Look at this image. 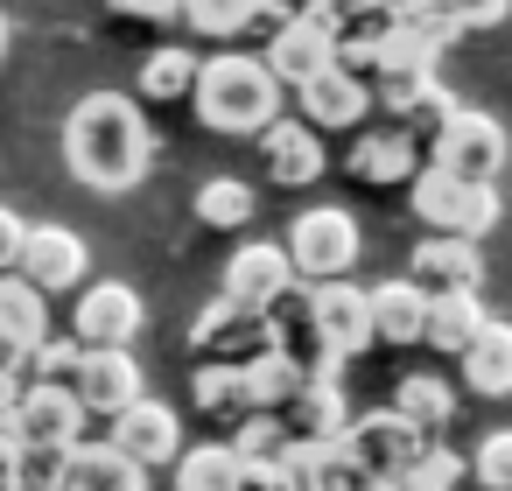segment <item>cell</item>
Wrapping results in <instances>:
<instances>
[{"mask_svg": "<svg viewBox=\"0 0 512 491\" xmlns=\"http://www.w3.org/2000/svg\"><path fill=\"white\" fill-rule=\"evenodd\" d=\"M148 155H155V141H148V120H141V106L127 92H85L71 106V120H64V162H71V176L85 190H99V197L134 190L148 176Z\"/></svg>", "mask_w": 512, "mask_h": 491, "instance_id": "6da1fadb", "label": "cell"}, {"mask_svg": "<svg viewBox=\"0 0 512 491\" xmlns=\"http://www.w3.org/2000/svg\"><path fill=\"white\" fill-rule=\"evenodd\" d=\"M190 99H197V120H204L211 134H267V127L281 120V85H274L267 64L246 57V50L204 57Z\"/></svg>", "mask_w": 512, "mask_h": 491, "instance_id": "7a4b0ae2", "label": "cell"}, {"mask_svg": "<svg viewBox=\"0 0 512 491\" xmlns=\"http://www.w3.org/2000/svg\"><path fill=\"white\" fill-rule=\"evenodd\" d=\"M407 204H414V218L435 232V239H484L491 225H498V190L491 183H456V176H442V169H428L421 162V176L407 183Z\"/></svg>", "mask_w": 512, "mask_h": 491, "instance_id": "3957f363", "label": "cell"}, {"mask_svg": "<svg viewBox=\"0 0 512 491\" xmlns=\"http://www.w3.org/2000/svg\"><path fill=\"white\" fill-rule=\"evenodd\" d=\"M358 218L344 211V204H309V211H295V225H288V239H281V253H288V267L295 274H309L316 288L323 281H344L351 267H358Z\"/></svg>", "mask_w": 512, "mask_h": 491, "instance_id": "277c9868", "label": "cell"}, {"mask_svg": "<svg viewBox=\"0 0 512 491\" xmlns=\"http://www.w3.org/2000/svg\"><path fill=\"white\" fill-rule=\"evenodd\" d=\"M505 155H512L505 127H498L491 113H477V106H456L449 127L428 141V169H442V176H456V183H491V176L505 169Z\"/></svg>", "mask_w": 512, "mask_h": 491, "instance_id": "5b68a950", "label": "cell"}, {"mask_svg": "<svg viewBox=\"0 0 512 491\" xmlns=\"http://www.w3.org/2000/svg\"><path fill=\"white\" fill-rule=\"evenodd\" d=\"M302 316H309L316 358H330V365H351V358L372 344V302H365V288H351V281L302 288Z\"/></svg>", "mask_w": 512, "mask_h": 491, "instance_id": "8992f818", "label": "cell"}, {"mask_svg": "<svg viewBox=\"0 0 512 491\" xmlns=\"http://www.w3.org/2000/svg\"><path fill=\"white\" fill-rule=\"evenodd\" d=\"M141 323H148V309H141V295L127 281H85L78 309H71V344H85V351H127L141 337Z\"/></svg>", "mask_w": 512, "mask_h": 491, "instance_id": "52a82bcc", "label": "cell"}, {"mask_svg": "<svg viewBox=\"0 0 512 491\" xmlns=\"http://www.w3.org/2000/svg\"><path fill=\"white\" fill-rule=\"evenodd\" d=\"M15 274H22L43 302H50V295H78V288L92 281V253H85V239H78L71 225H29Z\"/></svg>", "mask_w": 512, "mask_h": 491, "instance_id": "ba28073f", "label": "cell"}, {"mask_svg": "<svg viewBox=\"0 0 512 491\" xmlns=\"http://www.w3.org/2000/svg\"><path fill=\"white\" fill-rule=\"evenodd\" d=\"M8 435L29 456H64V449L85 442V407H78L71 386H22V407H15Z\"/></svg>", "mask_w": 512, "mask_h": 491, "instance_id": "9c48e42d", "label": "cell"}, {"mask_svg": "<svg viewBox=\"0 0 512 491\" xmlns=\"http://www.w3.org/2000/svg\"><path fill=\"white\" fill-rule=\"evenodd\" d=\"M337 449H344V456H351L365 477H379V484H400V477L421 463V449H428V442H421V435H414V428H407V421L386 407V414H365V421H351Z\"/></svg>", "mask_w": 512, "mask_h": 491, "instance_id": "30bf717a", "label": "cell"}, {"mask_svg": "<svg viewBox=\"0 0 512 491\" xmlns=\"http://www.w3.org/2000/svg\"><path fill=\"white\" fill-rule=\"evenodd\" d=\"M260 64H267V78H274L281 92H302L309 78H323V71L337 64V36H330L316 15H288V22L267 36Z\"/></svg>", "mask_w": 512, "mask_h": 491, "instance_id": "8fae6325", "label": "cell"}, {"mask_svg": "<svg viewBox=\"0 0 512 491\" xmlns=\"http://www.w3.org/2000/svg\"><path fill=\"white\" fill-rule=\"evenodd\" d=\"M197 351H211L204 365H253V358H267V351H281V337H274V323L267 316H239L225 295L197 316Z\"/></svg>", "mask_w": 512, "mask_h": 491, "instance_id": "7c38bea8", "label": "cell"}, {"mask_svg": "<svg viewBox=\"0 0 512 491\" xmlns=\"http://www.w3.org/2000/svg\"><path fill=\"white\" fill-rule=\"evenodd\" d=\"M43 344H50V302L22 274H0V372H29Z\"/></svg>", "mask_w": 512, "mask_h": 491, "instance_id": "4fadbf2b", "label": "cell"}, {"mask_svg": "<svg viewBox=\"0 0 512 491\" xmlns=\"http://www.w3.org/2000/svg\"><path fill=\"white\" fill-rule=\"evenodd\" d=\"M295 113H302L309 134H351V127H365V113H372V85L330 64L323 78H309V85L295 92Z\"/></svg>", "mask_w": 512, "mask_h": 491, "instance_id": "5bb4252c", "label": "cell"}, {"mask_svg": "<svg viewBox=\"0 0 512 491\" xmlns=\"http://www.w3.org/2000/svg\"><path fill=\"white\" fill-rule=\"evenodd\" d=\"M71 393H78V407H85V421L99 414V421H120L148 386H141V365H134V351H85V365H78V379H71Z\"/></svg>", "mask_w": 512, "mask_h": 491, "instance_id": "9a60e30c", "label": "cell"}, {"mask_svg": "<svg viewBox=\"0 0 512 491\" xmlns=\"http://www.w3.org/2000/svg\"><path fill=\"white\" fill-rule=\"evenodd\" d=\"M106 442L127 456V463H176L183 456V421H176V407H162V400H134L120 421H106Z\"/></svg>", "mask_w": 512, "mask_h": 491, "instance_id": "2e32d148", "label": "cell"}, {"mask_svg": "<svg viewBox=\"0 0 512 491\" xmlns=\"http://www.w3.org/2000/svg\"><path fill=\"white\" fill-rule=\"evenodd\" d=\"M400 281L421 288L428 302H435V295H477L484 260H477L470 239H421V246L407 253V274H400Z\"/></svg>", "mask_w": 512, "mask_h": 491, "instance_id": "e0dca14e", "label": "cell"}, {"mask_svg": "<svg viewBox=\"0 0 512 491\" xmlns=\"http://www.w3.org/2000/svg\"><path fill=\"white\" fill-rule=\"evenodd\" d=\"M288 288H295V267H288L281 246H239L232 267H225V302L239 316H267Z\"/></svg>", "mask_w": 512, "mask_h": 491, "instance_id": "ac0fdd59", "label": "cell"}, {"mask_svg": "<svg viewBox=\"0 0 512 491\" xmlns=\"http://www.w3.org/2000/svg\"><path fill=\"white\" fill-rule=\"evenodd\" d=\"M281 428H288V442H344L351 407L337 393V372H302L295 400L281 407Z\"/></svg>", "mask_w": 512, "mask_h": 491, "instance_id": "d6986e66", "label": "cell"}, {"mask_svg": "<svg viewBox=\"0 0 512 491\" xmlns=\"http://www.w3.org/2000/svg\"><path fill=\"white\" fill-rule=\"evenodd\" d=\"M435 57H442V50H428V43H414V36L386 29V43H379V57H372L379 99H386L393 113H407V106H414V99L435 85Z\"/></svg>", "mask_w": 512, "mask_h": 491, "instance_id": "ffe728a7", "label": "cell"}, {"mask_svg": "<svg viewBox=\"0 0 512 491\" xmlns=\"http://www.w3.org/2000/svg\"><path fill=\"white\" fill-rule=\"evenodd\" d=\"M260 155H267V176L288 183V190H302V183L323 176V134H309L302 120H274L260 134Z\"/></svg>", "mask_w": 512, "mask_h": 491, "instance_id": "44dd1931", "label": "cell"}, {"mask_svg": "<svg viewBox=\"0 0 512 491\" xmlns=\"http://www.w3.org/2000/svg\"><path fill=\"white\" fill-rule=\"evenodd\" d=\"M64 491H148V470L127 463L113 442H78L64 449Z\"/></svg>", "mask_w": 512, "mask_h": 491, "instance_id": "7402d4cb", "label": "cell"}, {"mask_svg": "<svg viewBox=\"0 0 512 491\" xmlns=\"http://www.w3.org/2000/svg\"><path fill=\"white\" fill-rule=\"evenodd\" d=\"M463 386L484 393V400H505L512 393V323L484 316V330L463 344Z\"/></svg>", "mask_w": 512, "mask_h": 491, "instance_id": "603a6c76", "label": "cell"}, {"mask_svg": "<svg viewBox=\"0 0 512 491\" xmlns=\"http://www.w3.org/2000/svg\"><path fill=\"white\" fill-rule=\"evenodd\" d=\"M365 302H372V344H421V323H428V295L421 288H407V281H379V288H365Z\"/></svg>", "mask_w": 512, "mask_h": 491, "instance_id": "cb8c5ba5", "label": "cell"}, {"mask_svg": "<svg viewBox=\"0 0 512 491\" xmlns=\"http://www.w3.org/2000/svg\"><path fill=\"white\" fill-rule=\"evenodd\" d=\"M351 176H365V183H414V176H421V148H414L400 127L358 134V141H351Z\"/></svg>", "mask_w": 512, "mask_h": 491, "instance_id": "d4e9b609", "label": "cell"}, {"mask_svg": "<svg viewBox=\"0 0 512 491\" xmlns=\"http://www.w3.org/2000/svg\"><path fill=\"white\" fill-rule=\"evenodd\" d=\"M393 414H400L421 442H435V435L456 421V393H449V379H435V372H407L400 393H393Z\"/></svg>", "mask_w": 512, "mask_h": 491, "instance_id": "484cf974", "label": "cell"}, {"mask_svg": "<svg viewBox=\"0 0 512 491\" xmlns=\"http://www.w3.org/2000/svg\"><path fill=\"white\" fill-rule=\"evenodd\" d=\"M239 379H246V407H253V414H281V407L295 400V386H302V358L281 344V351L239 365Z\"/></svg>", "mask_w": 512, "mask_h": 491, "instance_id": "4316f807", "label": "cell"}, {"mask_svg": "<svg viewBox=\"0 0 512 491\" xmlns=\"http://www.w3.org/2000/svg\"><path fill=\"white\" fill-rule=\"evenodd\" d=\"M477 330H484V302H477V295H435V302H428V323H421V344L463 358V344H470Z\"/></svg>", "mask_w": 512, "mask_h": 491, "instance_id": "83f0119b", "label": "cell"}, {"mask_svg": "<svg viewBox=\"0 0 512 491\" xmlns=\"http://www.w3.org/2000/svg\"><path fill=\"white\" fill-rule=\"evenodd\" d=\"M183 22L197 36H239L253 22H274L281 29V8H274V0H183Z\"/></svg>", "mask_w": 512, "mask_h": 491, "instance_id": "f1b7e54d", "label": "cell"}, {"mask_svg": "<svg viewBox=\"0 0 512 491\" xmlns=\"http://www.w3.org/2000/svg\"><path fill=\"white\" fill-rule=\"evenodd\" d=\"M176 491H239V456L225 442H197L176 456Z\"/></svg>", "mask_w": 512, "mask_h": 491, "instance_id": "f546056e", "label": "cell"}, {"mask_svg": "<svg viewBox=\"0 0 512 491\" xmlns=\"http://www.w3.org/2000/svg\"><path fill=\"white\" fill-rule=\"evenodd\" d=\"M246 218H253V190H246L239 176H204V183H197V225L239 232Z\"/></svg>", "mask_w": 512, "mask_h": 491, "instance_id": "4dcf8cb0", "label": "cell"}, {"mask_svg": "<svg viewBox=\"0 0 512 491\" xmlns=\"http://www.w3.org/2000/svg\"><path fill=\"white\" fill-rule=\"evenodd\" d=\"M393 29L414 36V43H428V50H449L463 36L456 15H449V0H393Z\"/></svg>", "mask_w": 512, "mask_h": 491, "instance_id": "1f68e13d", "label": "cell"}, {"mask_svg": "<svg viewBox=\"0 0 512 491\" xmlns=\"http://www.w3.org/2000/svg\"><path fill=\"white\" fill-rule=\"evenodd\" d=\"M190 400L204 407V414H218V421H246L253 407H246V379H239V365H197V379H190Z\"/></svg>", "mask_w": 512, "mask_h": 491, "instance_id": "d6a6232c", "label": "cell"}, {"mask_svg": "<svg viewBox=\"0 0 512 491\" xmlns=\"http://www.w3.org/2000/svg\"><path fill=\"white\" fill-rule=\"evenodd\" d=\"M197 92V57L190 50H155L141 64V99H183Z\"/></svg>", "mask_w": 512, "mask_h": 491, "instance_id": "836d02e7", "label": "cell"}, {"mask_svg": "<svg viewBox=\"0 0 512 491\" xmlns=\"http://www.w3.org/2000/svg\"><path fill=\"white\" fill-rule=\"evenodd\" d=\"M239 463H267V456H281L288 449V428H281V414H246L239 421V435L225 442Z\"/></svg>", "mask_w": 512, "mask_h": 491, "instance_id": "e575fe53", "label": "cell"}, {"mask_svg": "<svg viewBox=\"0 0 512 491\" xmlns=\"http://www.w3.org/2000/svg\"><path fill=\"white\" fill-rule=\"evenodd\" d=\"M456 477H463V456H449L442 442H428L421 463H414L400 484H386V491H456Z\"/></svg>", "mask_w": 512, "mask_h": 491, "instance_id": "d590c367", "label": "cell"}, {"mask_svg": "<svg viewBox=\"0 0 512 491\" xmlns=\"http://www.w3.org/2000/svg\"><path fill=\"white\" fill-rule=\"evenodd\" d=\"M302 15H316L330 36H344V29H365V22H386L393 15V0H309Z\"/></svg>", "mask_w": 512, "mask_h": 491, "instance_id": "8d00e7d4", "label": "cell"}, {"mask_svg": "<svg viewBox=\"0 0 512 491\" xmlns=\"http://www.w3.org/2000/svg\"><path fill=\"white\" fill-rule=\"evenodd\" d=\"M78 365H85V344L50 337V344L29 358V386H71V379H78Z\"/></svg>", "mask_w": 512, "mask_h": 491, "instance_id": "74e56055", "label": "cell"}, {"mask_svg": "<svg viewBox=\"0 0 512 491\" xmlns=\"http://www.w3.org/2000/svg\"><path fill=\"white\" fill-rule=\"evenodd\" d=\"M470 477H477L484 491H512V428H498V435H484V442H477Z\"/></svg>", "mask_w": 512, "mask_h": 491, "instance_id": "f35d334b", "label": "cell"}, {"mask_svg": "<svg viewBox=\"0 0 512 491\" xmlns=\"http://www.w3.org/2000/svg\"><path fill=\"white\" fill-rule=\"evenodd\" d=\"M316 491H386V484H379V477H365V470L330 442V449H323V470H316Z\"/></svg>", "mask_w": 512, "mask_h": 491, "instance_id": "ab89813d", "label": "cell"}, {"mask_svg": "<svg viewBox=\"0 0 512 491\" xmlns=\"http://www.w3.org/2000/svg\"><path fill=\"white\" fill-rule=\"evenodd\" d=\"M449 15H456V29L470 36V29H498V22L512 15V0H449Z\"/></svg>", "mask_w": 512, "mask_h": 491, "instance_id": "60d3db41", "label": "cell"}, {"mask_svg": "<svg viewBox=\"0 0 512 491\" xmlns=\"http://www.w3.org/2000/svg\"><path fill=\"white\" fill-rule=\"evenodd\" d=\"M22 239H29V225L0 204V274H15V260H22Z\"/></svg>", "mask_w": 512, "mask_h": 491, "instance_id": "b9f144b4", "label": "cell"}, {"mask_svg": "<svg viewBox=\"0 0 512 491\" xmlns=\"http://www.w3.org/2000/svg\"><path fill=\"white\" fill-rule=\"evenodd\" d=\"M113 8L134 22H183V0H113Z\"/></svg>", "mask_w": 512, "mask_h": 491, "instance_id": "7bdbcfd3", "label": "cell"}, {"mask_svg": "<svg viewBox=\"0 0 512 491\" xmlns=\"http://www.w3.org/2000/svg\"><path fill=\"white\" fill-rule=\"evenodd\" d=\"M22 463H29V449L0 428V491H22Z\"/></svg>", "mask_w": 512, "mask_h": 491, "instance_id": "ee69618b", "label": "cell"}, {"mask_svg": "<svg viewBox=\"0 0 512 491\" xmlns=\"http://www.w3.org/2000/svg\"><path fill=\"white\" fill-rule=\"evenodd\" d=\"M22 386H29L22 372H0V428L15 421V407H22Z\"/></svg>", "mask_w": 512, "mask_h": 491, "instance_id": "f6af8a7d", "label": "cell"}, {"mask_svg": "<svg viewBox=\"0 0 512 491\" xmlns=\"http://www.w3.org/2000/svg\"><path fill=\"white\" fill-rule=\"evenodd\" d=\"M0 64H8V15H0Z\"/></svg>", "mask_w": 512, "mask_h": 491, "instance_id": "bcb514c9", "label": "cell"}]
</instances>
